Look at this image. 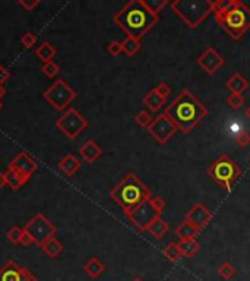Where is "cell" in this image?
I'll return each mask as SVG.
<instances>
[{
  "label": "cell",
  "instance_id": "6da1fadb",
  "mask_svg": "<svg viewBox=\"0 0 250 281\" xmlns=\"http://www.w3.org/2000/svg\"><path fill=\"white\" fill-rule=\"evenodd\" d=\"M164 114L176 125L179 131L187 135L205 117H208L210 110L196 98L192 91L183 88L180 94L165 107Z\"/></svg>",
  "mask_w": 250,
  "mask_h": 281
},
{
  "label": "cell",
  "instance_id": "7a4b0ae2",
  "mask_svg": "<svg viewBox=\"0 0 250 281\" xmlns=\"http://www.w3.org/2000/svg\"><path fill=\"white\" fill-rule=\"evenodd\" d=\"M113 21L128 37L140 40L157 25L158 16L151 12L145 0H130L114 15Z\"/></svg>",
  "mask_w": 250,
  "mask_h": 281
},
{
  "label": "cell",
  "instance_id": "3957f363",
  "mask_svg": "<svg viewBox=\"0 0 250 281\" xmlns=\"http://www.w3.org/2000/svg\"><path fill=\"white\" fill-rule=\"evenodd\" d=\"M214 16L233 40H240L250 30V8L240 0H217Z\"/></svg>",
  "mask_w": 250,
  "mask_h": 281
},
{
  "label": "cell",
  "instance_id": "277c9868",
  "mask_svg": "<svg viewBox=\"0 0 250 281\" xmlns=\"http://www.w3.org/2000/svg\"><path fill=\"white\" fill-rule=\"evenodd\" d=\"M151 196L152 192L150 188L135 173H128L110 191V198L123 210L124 215L151 199Z\"/></svg>",
  "mask_w": 250,
  "mask_h": 281
},
{
  "label": "cell",
  "instance_id": "5b68a950",
  "mask_svg": "<svg viewBox=\"0 0 250 281\" xmlns=\"http://www.w3.org/2000/svg\"><path fill=\"white\" fill-rule=\"evenodd\" d=\"M171 10L192 30L199 28L200 24L214 13V0H174L170 3Z\"/></svg>",
  "mask_w": 250,
  "mask_h": 281
},
{
  "label": "cell",
  "instance_id": "8992f818",
  "mask_svg": "<svg viewBox=\"0 0 250 281\" xmlns=\"http://www.w3.org/2000/svg\"><path fill=\"white\" fill-rule=\"evenodd\" d=\"M206 173L217 185H220L224 191L230 193L233 191L234 183L240 177L241 169L240 166L228 155L221 154L217 160L211 163V166L206 169Z\"/></svg>",
  "mask_w": 250,
  "mask_h": 281
},
{
  "label": "cell",
  "instance_id": "52a82bcc",
  "mask_svg": "<svg viewBox=\"0 0 250 281\" xmlns=\"http://www.w3.org/2000/svg\"><path fill=\"white\" fill-rule=\"evenodd\" d=\"M43 97L54 110L65 111L68 110L70 103L76 98V91L73 90L66 81L59 78L44 91Z\"/></svg>",
  "mask_w": 250,
  "mask_h": 281
},
{
  "label": "cell",
  "instance_id": "ba28073f",
  "mask_svg": "<svg viewBox=\"0 0 250 281\" xmlns=\"http://www.w3.org/2000/svg\"><path fill=\"white\" fill-rule=\"evenodd\" d=\"M56 128L69 139H76L82 132L88 128V121L73 107L61 113V116L56 121Z\"/></svg>",
  "mask_w": 250,
  "mask_h": 281
},
{
  "label": "cell",
  "instance_id": "9c48e42d",
  "mask_svg": "<svg viewBox=\"0 0 250 281\" xmlns=\"http://www.w3.org/2000/svg\"><path fill=\"white\" fill-rule=\"evenodd\" d=\"M24 230L30 234L31 237H32V240H34V243L40 248L44 242H47L49 239L56 236L57 227H56L43 212H37V214L24 226Z\"/></svg>",
  "mask_w": 250,
  "mask_h": 281
},
{
  "label": "cell",
  "instance_id": "30bf717a",
  "mask_svg": "<svg viewBox=\"0 0 250 281\" xmlns=\"http://www.w3.org/2000/svg\"><path fill=\"white\" fill-rule=\"evenodd\" d=\"M177 131H179V129L176 128V125H174L164 113L158 114V116L152 121V123L150 125V128H148V132H150L151 136L157 140L160 145L167 144V142L174 136V133Z\"/></svg>",
  "mask_w": 250,
  "mask_h": 281
},
{
  "label": "cell",
  "instance_id": "8fae6325",
  "mask_svg": "<svg viewBox=\"0 0 250 281\" xmlns=\"http://www.w3.org/2000/svg\"><path fill=\"white\" fill-rule=\"evenodd\" d=\"M129 221L138 229L139 231H147L148 227L151 226V223L155 220L157 217H161L160 212H157L155 208L151 205L150 199L145 201L143 204H140L138 208L132 211L130 214L126 215Z\"/></svg>",
  "mask_w": 250,
  "mask_h": 281
},
{
  "label": "cell",
  "instance_id": "7c38bea8",
  "mask_svg": "<svg viewBox=\"0 0 250 281\" xmlns=\"http://www.w3.org/2000/svg\"><path fill=\"white\" fill-rule=\"evenodd\" d=\"M225 59L220 54V51L215 50L214 47H208L206 50L196 59V65L208 75H214L224 66Z\"/></svg>",
  "mask_w": 250,
  "mask_h": 281
},
{
  "label": "cell",
  "instance_id": "4fadbf2b",
  "mask_svg": "<svg viewBox=\"0 0 250 281\" xmlns=\"http://www.w3.org/2000/svg\"><path fill=\"white\" fill-rule=\"evenodd\" d=\"M212 212L208 210V207H205L202 202H196L192 208H190L187 212H186V215H184V220L189 221L192 226H195L198 230H203L208 224H210V221L212 220Z\"/></svg>",
  "mask_w": 250,
  "mask_h": 281
},
{
  "label": "cell",
  "instance_id": "5bb4252c",
  "mask_svg": "<svg viewBox=\"0 0 250 281\" xmlns=\"http://www.w3.org/2000/svg\"><path fill=\"white\" fill-rule=\"evenodd\" d=\"M8 169H12V170L18 171L24 176H28V177H32V174L35 171L38 170V164L34 158H31L30 154L25 152V151H20L18 152L9 164H8Z\"/></svg>",
  "mask_w": 250,
  "mask_h": 281
},
{
  "label": "cell",
  "instance_id": "9a60e30c",
  "mask_svg": "<svg viewBox=\"0 0 250 281\" xmlns=\"http://www.w3.org/2000/svg\"><path fill=\"white\" fill-rule=\"evenodd\" d=\"M101 154H102V150L94 139H88L79 147L80 158L85 163H88V164H92L94 161L98 160Z\"/></svg>",
  "mask_w": 250,
  "mask_h": 281
},
{
  "label": "cell",
  "instance_id": "2e32d148",
  "mask_svg": "<svg viewBox=\"0 0 250 281\" xmlns=\"http://www.w3.org/2000/svg\"><path fill=\"white\" fill-rule=\"evenodd\" d=\"M80 166H82V164H80L79 158H76L73 154H66V155L59 161V164H57L59 170H60L61 173H65L66 176H69V177L75 176V174L79 171Z\"/></svg>",
  "mask_w": 250,
  "mask_h": 281
},
{
  "label": "cell",
  "instance_id": "e0dca14e",
  "mask_svg": "<svg viewBox=\"0 0 250 281\" xmlns=\"http://www.w3.org/2000/svg\"><path fill=\"white\" fill-rule=\"evenodd\" d=\"M227 90L231 91V94H237L241 95L244 91L249 88V81L246 79L241 73H233L230 79L225 82Z\"/></svg>",
  "mask_w": 250,
  "mask_h": 281
},
{
  "label": "cell",
  "instance_id": "ac0fdd59",
  "mask_svg": "<svg viewBox=\"0 0 250 281\" xmlns=\"http://www.w3.org/2000/svg\"><path fill=\"white\" fill-rule=\"evenodd\" d=\"M0 281H20V267L15 261H8L0 268Z\"/></svg>",
  "mask_w": 250,
  "mask_h": 281
},
{
  "label": "cell",
  "instance_id": "d6986e66",
  "mask_svg": "<svg viewBox=\"0 0 250 281\" xmlns=\"http://www.w3.org/2000/svg\"><path fill=\"white\" fill-rule=\"evenodd\" d=\"M40 249L41 252H43L46 256H49L50 259H56L61 252H63V243L54 236V237H51V239H49L47 242H44L40 246Z\"/></svg>",
  "mask_w": 250,
  "mask_h": 281
},
{
  "label": "cell",
  "instance_id": "ffe728a7",
  "mask_svg": "<svg viewBox=\"0 0 250 281\" xmlns=\"http://www.w3.org/2000/svg\"><path fill=\"white\" fill-rule=\"evenodd\" d=\"M56 54H57L56 47L51 43H49V41H43L40 46L35 49V56H37L38 61L43 62V65H46L49 62H53V59L56 57Z\"/></svg>",
  "mask_w": 250,
  "mask_h": 281
},
{
  "label": "cell",
  "instance_id": "44dd1931",
  "mask_svg": "<svg viewBox=\"0 0 250 281\" xmlns=\"http://www.w3.org/2000/svg\"><path fill=\"white\" fill-rule=\"evenodd\" d=\"M5 176H6V185L9 186L12 191H19L20 188H22L27 182H30L31 179L28 176H24V174H20L18 171L12 170V169H6Z\"/></svg>",
  "mask_w": 250,
  "mask_h": 281
},
{
  "label": "cell",
  "instance_id": "7402d4cb",
  "mask_svg": "<svg viewBox=\"0 0 250 281\" xmlns=\"http://www.w3.org/2000/svg\"><path fill=\"white\" fill-rule=\"evenodd\" d=\"M165 101L162 97H161L160 94L157 92V91L150 90L147 94H145V97L142 98V103H143V106H147L148 107V110L152 111V113H157V111L160 110L161 107L165 104Z\"/></svg>",
  "mask_w": 250,
  "mask_h": 281
},
{
  "label": "cell",
  "instance_id": "603a6c76",
  "mask_svg": "<svg viewBox=\"0 0 250 281\" xmlns=\"http://www.w3.org/2000/svg\"><path fill=\"white\" fill-rule=\"evenodd\" d=\"M84 271L87 272L91 278H98L106 271V265L97 256H91L84 264Z\"/></svg>",
  "mask_w": 250,
  "mask_h": 281
},
{
  "label": "cell",
  "instance_id": "cb8c5ba5",
  "mask_svg": "<svg viewBox=\"0 0 250 281\" xmlns=\"http://www.w3.org/2000/svg\"><path fill=\"white\" fill-rule=\"evenodd\" d=\"M200 230H198L195 226H192L189 221L183 220L180 223V226L176 227L174 234L180 239V240H186V239H196L199 236Z\"/></svg>",
  "mask_w": 250,
  "mask_h": 281
},
{
  "label": "cell",
  "instance_id": "d4e9b609",
  "mask_svg": "<svg viewBox=\"0 0 250 281\" xmlns=\"http://www.w3.org/2000/svg\"><path fill=\"white\" fill-rule=\"evenodd\" d=\"M170 230V226H169V223L164 220L162 217H157L155 220L151 223V226L148 227V233H151V236L154 237V239H162L167 233Z\"/></svg>",
  "mask_w": 250,
  "mask_h": 281
},
{
  "label": "cell",
  "instance_id": "484cf974",
  "mask_svg": "<svg viewBox=\"0 0 250 281\" xmlns=\"http://www.w3.org/2000/svg\"><path fill=\"white\" fill-rule=\"evenodd\" d=\"M179 248H180L181 256L183 258H193L198 252H199V242L196 239H186V240H179Z\"/></svg>",
  "mask_w": 250,
  "mask_h": 281
},
{
  "label": "cell",
  "instance_id": "4316f807",
  "mask_svg": "<svg viewBox=\"0 0 250 281\" xmlns=\"http://www.w3.org/2000/svg\"><path fill=\"white\" fill-rule=\"evenodd\" d=\"M162 255H164V258H165L167 261L173 262V264L183 258V256H181L180 248H179V245H177L176 242H170V243L162 249Z\"/></svg>",
  "mask_w": 250,
  "mask_h": 281
},
{
  "label": "cell",
  "instance_id": "83f0119b",
  "mask_svg": "<svg viewBox=\"0 0 250 281\" xmlns=\"http://www.w3.org/2000/svg\"><path fill=\"white\" fill-rule=\"evenodd\" d=\"M121 50L129 57L135 56L140 50V40H136L133 37H126L124 40L121 41Z\"/></svg>",
  "mask_w": 250,
  "mask_h": 281
},
{
  "label": "cell",
  "instance_id": "f1b7e54d",
  "mask_svg": "<svg viewBox=\"0 0 250 281\" xmlns=\"http://www.w3.org/2000/svg\"><path fill=\"white\" fill-rule=\"evenodd\" d=\"M217 271H218V275L222 280H231L237 275V270L231 262H222Z\"/></svg>",
  "mask_w": 250,
  "mask_h": 281
},
{
  "label": "cell",
  "instance_id": "f546056e",
  "mask_svg": "<svg viewBox=\"0 0 250 281\" xmlns=\"http://www.w3.org/2000/svg\"><path fill=\"white\" fill-rule=\"evenodd\" d=\"M133 121L136 122V125H138L139 128H142V129H148L154 119H152V116H151L150 111L140 110L139 113H136V114H135Z\"/></svg>",
  "mask_w": 250,
  "mask_h": 281
},
{
  "label": "cell",
  "instance_id": "4dcf8cb0",
  "mask_svg": "<svg viewBox=\"0 0 250 281\" xmlns=\"http://www.w3.org/2000/svg\"><path fill=\"white\" fill-rule=\"evenodd\" d=\"M41 70H43V73H44L47 78L54 79V78L59 75V72H60V66L53 61L49 62V63H46V65H43V66H41Z\"/></svg>",
  "mask_w": 250,
  "mask_h": 281
},
{
  "label": "cell",
  "instance_id": "1f68e13d",
  "mask_svg": "<svg viewBox=\"0 0 250 281\" xmlns=\"http://www.w3.org/2000/svg\"><path fill=\"white\" fill-rule=\"evenodd\" d=\"M225 103H227V106L230 107L231 110H240L241 107L244 106L246 100H244L241 95H237V94H230V95L225 98Z\"/></svg>",
  "mask_w": 250,
  "mask_h": 281
},
{
  "label": "cell",
  "instance_id": "d6a6232c",
  "mask_svg": "<svg viewBox=\"0 0 250 281\" xmlns=\"http://www.w3.org/2000/svg\"><path fill=\"white\" fill-rule=\"evenodd\" d=\"M35 43H37V35H35L34 32L27 31V32L20 37V44H22V47L27 49V50L32 49V47L35 46Z\"/></svg>",
  "mask_w": 250,
  "mask_h": 281
},
{
  "label": "cell",
  "instance_id": "836d02e7",
  "mask_svg": "<svg viewBox=\"0 0 250 281\" xmlns=\"http://www.w3.org/2000/svg\"><path fill=\"white\" fill-rule=\"evenodd\" d=\"M145 3H147V6L150 8L151 12H152L154 15H157V16H158V13H160L161 10L169 5L167 0H151V2L145 0Z\"/></svg>",
  "mask_w": 250,
  "mask_h": 281
},
{
  "label": "cell",
  "instance_id": "e575fe53",
  "mask_svg": "<svg viewBox=\"0 0 250 281\" xmlns=\"http://www.w3.org/2000/svg\"><path fill=\"white\" fill-rule=\"evenodd\" d=\"M22 233H24V227L19 226H12L9 230H8V239L15 245H19L20 237H22Z\"/></svg>",
  "mask_w": 250,
  "mask_h": 281
},
{
  "label": "cell",
  "instance_id": "d590c367",
  "mask_svg": "<svg viewBox=\"0 0 250 281\" xmlns=\"http://www.w3.org/2000/svg\"><path fill=\"white\" fill-rule=\"evenodd\" d=\"M150 202L151 205L155 208V211L160 212V214H162V211L165 210V205H167V202H165V199L162 196H151Z\"/></svg>",
  "mask_w": 250,
  "mask_h": 281
},
{
  "label": "cell",
  "instance_id": "8d00e7d4",
  "mask_svg": "<svg viewBox=\"0 0 250 281\" xmlns=\"http://www.w3.org/2000/svg\"><path fill=\"white\" fill-rule=\"evenodd\" d=\"M107 51H109V54L113 56V57H117L120 53H123L121 50V43L117 40H113L109 43V46H107Z\"/></svg>",
  "mask_w": 250,
  "mask_h": 281
},
{
  "label": "cell",
  "instance_id": "74e56055",
  "mask_svg": "<svg viewBox=\"0 0 250 281\" xmlns=\"http://www.w3.org/2000/svg\"><path fill=\"white\" fill-rule=\"evenodd\" d=\"M154 90L157 91L158 94H160L161 97L164 98V100H167L169 97H170V94H171V87L169 85V84H165V82H160Z\"/></svg>",
  "mask_w": 250,
  "mask_h": 281
},
{
  "label": "cell",
  "instance_id": "f35d334b",
  "mask_svg": "<svg viewBox=\"0 0 250 281\" xmlns=\"http://www.w3.org/2000/svg\"><path fill=\"white\" fill-rule=\"evenodd\" d=\"M250 144V135L246 131H241L236 138V145L240 148H246Z\"/></svg>",
  "mask_w": 250,
  "mask_h": 281
},
{
  "label": "cell",
  "instance_id": "ab89813d",
  "mask_svg": "<svg viewBox=\"0 0 250 281\" xmlns=\"http://www.w3.org/2000/svg\"><path fill=\"white\" fill-rule=\"evenodd\" d=\"M18 5H19L22 9H25L27 12H31V10H34L35 8H38L41 5V0H19L18 2Z\"/></svg>",
  "mask_w": 250,
  "mask_h": 281
},
{
  "label": "cell",
  "instance_id": "60d3db41",
  "mask_svg": "<svg viewBox=\"0 0 250 281\" xmlns=\"http://www.w3.org/2000/svg\"><path fill=\"white\" fill-rule=\"evenodd\" d=\"M20 281H37V277L27 267H22L20 268Z\"/></svg>",
  "mask_w": 250,
  "mask_h": 281
},
{
  "label": "cell",
  "instance_id": "b9f144b4",
  "mask_svg": "<svg viewBox=\"0 0 250 281\" xmlns=\"http://www.w3.org/2000/svg\"><path fill=\"white\" fill-rule=\"evenodd\" d=\"M10 78V72L0 63V85H5Z\"/></svg>",
  "mask_w": 250,
  "mask_h": 281
},
{
  "label": "cell",
  "instance_id": "7bdbcfd3",
  "mask_svg": "<svg viewBox=\"0 0 250 281\" xmlns=\"http://www.w3.org/2000/svg\"><path fill=\"white\" fill-rule=\"evenodd\" d=\"M19 245L20 246L28 248V246H31V245H35V243H34V240H32V237H31L30 234L24 230V233H22V237H20V240H19Z\"/></svg>",
  "mask_w": 250,
  "mask_h": 281
},
{
  "label": "cell",
  "instance_id": "ee69618b",
  "mask_svg": "<svg viewBox=\"0 0 250 281\" xmlns=\"http://www.w3.org/2000/svg\"><path fill=\"white\" fill-rule=\"evenodd\" d=\"M5 186H8V185H6V176L3 171V173H0V188H5Z\"/></svg>",
  "mask_w": 250,
  "mask_h": 281
},
{
  "label": "cell",
  "instance_id": "f6af8a7d",
  "mask_svg": "<svg viewBox=\"0 0 250 281\" xmlns=\"http://www.w3.org/2000/svg\"><path fill=\"white\" fill-rule=\"evenodd\" d=\"M5 94H6V90H5V87H3V85H0V101H2V98L5 97Z\"/></svg>",
  "mask_w": 250,
  "mask_h": 281
},
{
  "label": "cell",
  "instance_id": "bcb514c9",
  "mask_svg": "<svg viewBox=\"0 0 250 281\" xmlns=\"http://www.w3.org/2000/svg\"><path fill=\"white\" fill-rule=\"evenodd\" d=\"M244 116H246V117L250 121V106H247V109L244 110Z\"/></svg>",
  "mask_w": 250,
  "mask_h": 281
},
{
  "label": "cell",
  "instance_id": "7dc6e473",
  "mask_svg": "<svg viewBox=\"0 0 250 281\" xmlns=\"http://www.w3.org/2000/svg\"><path fill=\"white\" fill-rule=\"evenodd\" d=\"M132 281H143V280H142V278H139V277H135V278H133Z\"/></svg>",
  "mask_w": 250,
  "mask_h": 281
},
{
  "label": "cell",
  "instance_id": "c3c4849f",
  "mask_svg": "<svg viewBox=\"0 0 250 281\" xmlns=\"http://www.w3.org/2000/svg\"><path fill=\"white\" fill-rule=\"evenodd\" d=\"M2 109H3V103L0 101V111H2Z\"/></svg>",
  "mask_w": 250,
  "mask_h": 281
}]
</instances>
